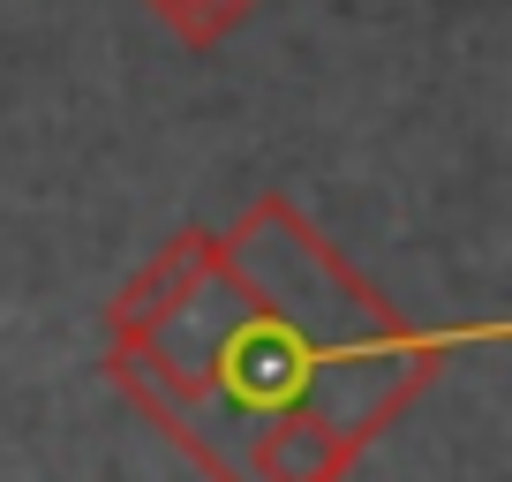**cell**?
I'll use <instances>...</instances> for the list:
<instances>
[{"instance_id": "1", "label": "cell", "mask_w": 512, "mask_h": 482, "mask_svg": "<svg viewBox=\"0 0 512 482\" xmlns=\"http://www.w3.org/2000/svg\"><path fill=\"white\" fill-rule=\"evenodd\" d=\"M219 257H226V241H211V234H181L174 249H166V257L121 294V309H113V324H121L128 347H136V339H151L166 317H181V309H189V294L204 287L211 272H219Z\"/></svg>"}, {"instance_id": "2", "label": "cell", "mask_w": 512, "mask_h": 482, "mask_svg": "<svg viewBox=\"0 0 512 482\" xmlns=\"http://www.w3.org/2000/svg\"><path fill=\"white\" fill-rule=\"evenodd\" d=\"M347 460H354V437L294 415V422H272V437L256 445V482H339Z\"/></svg>"}, {"instance_id": "3", "label": "cell", "mask_w": 512, "mask_h": 482, "mask_svg": "<svg viewBox=\"0 0 512 482\" xmlns=\"http://www.w3.org/2000/svg\"><path fill=\"white\" fill-rule=\"evenodd\" d=\"M151 8H159L166 23H174L181 38H196V46H204V38H219V31H234L241 16H249L256 0H151Z\"/></svg>"}]
</instances>
